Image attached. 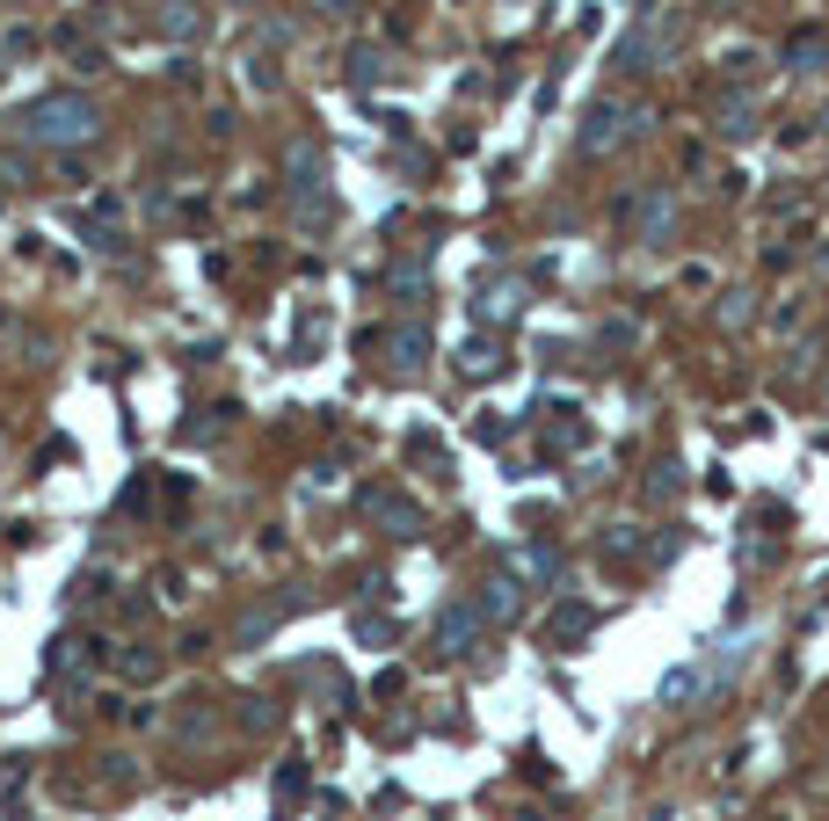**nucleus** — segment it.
Segmentation results:
<instances>
[{
  "label": "nucleus",
  "instance_id": "nucleus-3",
  "mask_svg": "<svg viewBox=\"0 0 829 821\" xmlns=\"http://www.w3.org/2000/svg\"><path fill=\"white\" fill-rule=\"evenodd\" d=\"M626 124H634L626 110H611V102H597V110H589V131H583V145H589V153H604L611 139H626Z\"/></svg>",
  "mask_w": 829,
  "mask_h": 821
},
{
  "label": "nucleus",
  "instance_id": "nucleus-7",
  "mask_svg": "<svg viewBox=\"0 0 829 821\" xmlns=\"http://www.w3.org/2000/svg\"><path fill=\"white\" fill-rule=\"evenodd\" d=\"M379 524H393V531H414V524H422V509H414L408 495H393V502H379Z\"/></svg>",
  "mask_w": 829,
  "mask_h": 821
},
{
  "label": "nucleus",
  "instance_id": "nucleus-1",
  "mask_svg": "<svg viewBox=\"0 0 829 821\" xmlns=\"http://www.w3.org/2000/svg\"><path fill=\"white\" fill-rule=\"evenodd\" d=\"M15 131L29 145H80V139H95V102L88 95H44L15 117Z\"/></svg>",
  "mask_w": 829,
  "mask_h": 821
},
{
  "label": "nucleus",
  "instance_id": "nucleus-6",
  "mask_svg": "<svg viewBox=\"0 0 829 821\" xmlns=\"http://www.w3.org/2000/svg\"><path fill=\"white\" fill-rule=\"evenodd\" d=\"M481 618H516V581H488V596H481Z\"/></svg>",
  "mask_w": 829,
  "mask_h": 821
},
{
  "label": "nucleus",
  "instance_id": "nucleus-9",
  "mask_svg": "<svg viewBox=\"0 0 829 821\" xmlns=\"http://www.w3.org/2000/svg\"><path fill=\"white\" fill-rule=\"evenodd\" d=\"M786 59H793L801 73H815V66L829 59V44H822V37H801V44H786Z\"/></svg>",
  "mask_w": 829,
  "mask_h": 821
},
{
  "label": "nucleus",
  "instance_id": "nucleus-5",
  "mask_svg": "<svg viewBox=\"0 0 829 821\" xmlns=\"http://www.w3.org/2000/svg\"><path fill=\"white\" fill-rule=\"evenodd\" d=\"M655 51H662V29H634L618 59H626V73H648V59H655Z\"/></svg>",
  "mask_w": 829,
  "mask_h": 821
},
{
  "label": "nucleus",
  "instance_id": "nucleus-8",
  "mask_svg": "<svg viewBox=\"0 0 829 821\" xmlns=\"http://www.w3.org/2000/svg\"><path fill=\"white\" fill-rule=\"evenodd\" d=\"M161 29H168V37H190V29H196V8H190V0H168V8H161Z\"/></svg>",
  "mask_w": 829,
  "mask_h": 821
},
{
  "label": "nucleus",
  "instance_id": "nucleus-10",
  "mask_svg": "<svg viewBox=\"0 0 829 821\" xmlns=\"http://www.w3.org/2000/svg\"><path fill=\"white\" fill-rule=\"evenodd\" d=\"M328 8H342V0H328Z\"/></svg>",
  "mask_w": 829,
  "mask_h": 821
},
{
  "label": "nucleus",
  "instance_id": "nucleus-2",
  "mask_svg": "<svg viewBox=\"0 0 829 821\" xmlns=\"http://www.w3.org/2000/svg\"><path fill=\"white\" fill-rule=\"evenodd\" d=\"M473 640H481V611H473V604L437 611V647H444V654H465Z\"/></svg>",
  "mask_w": 829,
  "mask_h": 821
},
{
  "label": "nucleus",
  "instance_id": "nucleus-4",
  "mask_svg": "<svg viewBox=\"0 0 829 821\" xmlns=\"http://www.w3.org/2000/svg\"><path fill=\"white\" fill-rule=\"evenodd\" d=\"M386 357H393V371H422L430 335H422V328H393V335H386Z\"/></svg>",
  "mask_w": 829,
  "mask_h": 821
}]
</instances>
